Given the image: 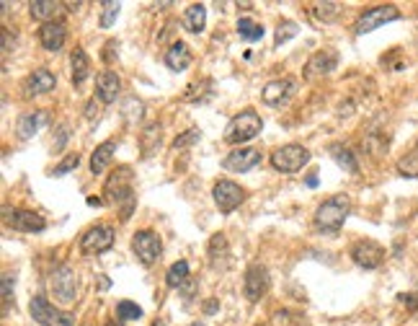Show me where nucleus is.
I'll return each instance as SVG.
<instances>
[{"mask_svg": "<svg viewBox=\"0 0 418 326\" xmlns=\"http://www.w3.org/2000/svg\"><path fill=\"white\" fill-rule=\"evenodd\" d=\"M106 197L114 205H122V220H129L137 202L135 192H132V168L119 166L117 171H111V176L106 181Z\"/></svg>", "mask_w": 418, "mask_h": 326, "instance_id": "obj_1", "label": "nucleus"}, {"mask_svg": "<svg viewBox=\"0 0 418 326\" xmlns=\"http://www.w3.org/2000/svg\"><path fill=\"white\" fill-rule=\"evenodd\" d=\"M349 212H351V199L346 194H336V197L325 199L323 205H318L312 220H315V228L323 230V233H336L346 223Z\"/></svg>", "mask_w": 418, "mask_h": 326, "instance_id": "obj_2", "label": "nucleus"}, {"mask_svg": "<svg viewBox=\"0 0 418 326\" xmlns=\"http://www.w3.org/2000/svg\"><path fill=\"white\" fill-rule=\"evenodd\" d=\"M261 127H263L261 117H258L253 109H245V111H240V114H235V117L230 119V125L225 129V143L243 148V143L256 138V135L261 132Z\"/></svg>", "mask_w": 418, "mask_h": 326, "instance_id": "obj_3", "label": "nucleus"}, {"mask_svg": "<svg viewBox=\"0 0 418 326\" xmlns=\"http://www.w3.org/2000/svg\"><path fill=\"white\" fill-rule=\"evenodd\" d=\"M310 163V150L297 145V143H289V145H282L272 153V166L282 174H297L302 168Z\"/></svg>", "mask_w": 418, "mask_h": 326, "instance_id": "obj_4", "label": "nucleus"}, {"mask_svg": "<svg viewBox=\"0 0 418 326\" xmlns=\"http://www.w3.org/2000/svg\"><path fill=\"white\" fill-rule=\"evenodd\" d=\"M398 19H400V13L395 6H374V8L359 13V19L354 21V34H357V37H364V34H370V31L379 29V26H385V24L398 21Z\"/></svg>", "mask_w": 418, "mask_h": 326, "instance_id": "obj_5", "label": "nucleus"}, {"mask_svg": "<svg viewBox=\"0 0 418 326\" xmlns=\"http://www.w3.org/2000/svg\"><path fill=\"white\" fill-rule=\"evenodd\" d=\"M132 251L137 254V259L145 264V267H153L158 262V257L163 254V241L158 236L155 230H137L135 236H132Z\"/></svg>", "mask_w": 418, "mask_h": 326, "instance_id": "obj_6", "label": "nucleus"}, {"mask_svg": "<svg viewBox=\"0 0 418 326\" xmlns=\"http://www.w3.org/2000/svg\"><path fill=\"white\" fill-rule=\"evenodd\" d=\"M212 199H214V205H217V210H220V212L230 215L233 210H238L245 202V189L238 187L235 181H227V179H222V181H217V184H214Z\"/></svg>", "mask_w": 418, "mask_h": 326, "instance_id": "obj_7", "label": "nucleus"}, {"mask_svg": "<svg viewBox=\"0 0 418 326\" xmlns=\"http://www.w3.org/2000/svg\"><path fill=\"white\" fill-rule=\"evenodd\" d=\"M29 311H31V316H34V321L41 326H73L75 324V318L70 316V314L59 311V308L52 306V303H47L44 298H31Z\"/></svg>", "mask_w": 418, "mask_h": 326, "instance_id": "obj_8", "label": "nucleus"}, {"mask_svg": "<svg viewBox=\"0 0 418 326\" xmlns=\"http://www.w3.org/2000/svg\"><path fill=\"white\" fill-rule=\"evenodd\" d=\"M114 241H117V230L114 228L96 226L80 238V251L86 257H96V254H104V251H108V248L114 246Z\"/></svg>", "mask_w": 418, "mask_h": 326, "instance_id": "obj_9", "label": "nucleus"}, {"mask_svg": "<svg viewBox=\"0 0 418 326\" xmlns=\"http://www.w3.org/2000/svg\"><path fill=\"white\" fill-rule=\"evenodd\" d=\"M49 290H52V296L57 303L62 306H70L75 296H78V277L70 267H59L55 275H52V282H49Z\"/></svg>", "mask_w": 418, "mask_h": 326, "instance_id": "obj_10", "label": "nucleus"}, {"mask_svg": "<svg viewBox=\"0 0 418 326\" xmlns=\"http://www.w3.org/2000/svg\"><path fill=\"white\" fill-rule=\"evenodd\" d=\"M3 217H6V226L19 230V233H41L44 230V217L34 210H3Z\"/></svg>", "mask_w": 418, "mask_h": 326, "instance_id": "obj_11", "label": "nucleus"}, {"mask_svg": "<svg viewBox=\"0 0 418 326\" xmlns=\"http://www.w3.org/2000/svg\"><path fill=\"white\" fill-rule=\"evenodd\" d=\"M351 259L361 269H377L385 262V248H382V244L372 241V238H361V241H357L351 246Z\"/></svg>", "mask_w": 418, "mask_h": 326, "instance_id": "obj_12", "label": "nucleus"}, {"mask_svg": "<svg viewBox=\"0 0 418 326\" xmlns=\"http://www.w3.org/2000/svg\"><path fill=\"white\" fill-rule=\"evenodd\" d=\"M261 163V150L256 148H235L230 150L222 159L225 171H233V174H245Z\"/></svg>", "mask_w": 418, "mask_h": 326, "instance_id": "obj_13", "label": "nucleus"}, {"mask_svg": "<svg viewBox=\"0 0 418 326\" xmlns=\"http://www.w3.org/2000/svg\"><path fill=\"white\" fill-rule=\"evenodd\" d=\"M269 290V272L261 264H251L245 269V282H243V293L248 300H261Z\"/></svg>", "mask_w": 418, "mask_h": 326, "instance_id": "obj_14", "label": "nucleus"}, {"mask_svg": "<svg viewBox=\"0 0 418 326\" xmlns=\"http://www.w3.org/2000/svg\"><path fill=\"white\" fill-rule=\"evenodd\" d=\"M294 93V80L292 78H279V80H272V83H266L261 91V99L263 104H269V107H284L287 101L292 99Z\"/></svg>", "mask_w": 418, "mask_h": 326, "instance_id": "obj_15", "label": "nucleus"}, {"mask_svg": "<svg viewBox=\"0 0 418 326\" xmlns=\"http://www.w3.org/2000/svg\"><path fill=\"white\" fill-rule=\"evenodd\" d=\"M57 86V78L49 73V70H34L31 75H26V80L21 83V93L31 99V96H39V93H49Z\"/></svg>", "mask_w": 418, "mask_h": 326, "instance_id": "obj_16", "label": "nucleus"}, {"mask_svg": "<svg viewBox=\"0 0 418 326\" xmlns=\"http://www.w3.org/2000/svg\"><path fill=\"white\" fill-rule=\"evenodd\" d=\"M336 65H339V57H336V52L321 50V52H315V55H310L307 65H305V70H302V75H305V78H315V75H328V73H333V70H336Z\"/></svg>", "mask_w": 418, "mask_h": 326, "instance_id": "obj_17", "label": "nucleus"}, {"mask_svg": "<svg viewBox=\"0 0 418 326\" xmlns=\"http://www.w3.org/2000/svg\"><path fill=\"white\" fill-rule=\"evenodd\" d=\"M37 34H39L41 47H44L47 52L62 50V44H65V39H68V29H65V24H59V21H49V24H41Z\"/></svg>", "mask_w": 418, "mask_h": 326, "instance_id": "obj_18", "label": "nucleus"}, {"mask_svg": "<svg viewBox=\"0 0 418 326\" xmlns=\"http://www.w3.org/2000/svg\"><path fill=\"white\" fill-rule=\"evenodd\" d=\"M119 91H122V80H119V75L114 73V70H104V73H98L96 93L104 104H114L117 96H119Z\"/></svg>", "mask_w": 418, "mask_h": 326, "instance_id": "obj_19", "label": "nucleus"}, {"mask_svg": "<svg viewBox=\"0 0 418 326\" xmlns=\"http://www.w3.org/2000/svg\"><path fill=\"white\" fill-rule=\"evenodd\" d=\"M119 143L117 140H106V143H101L93 153H91V171L93 174H104L108 168V163H111V159H114V153H117Z\"/></svg>", "mask_w": 418, "mask_h": 326, "instance_id": "obj_20", "label": "nucleus"}, {"mask_svg": "<svg viewBox=\"0 0 418 326\" xmlns=\"http://www.w3.org/2000/svg\"><path fill=\"white\" fill-rule=\"evenodd\" d=\"M166 65L168 70H173V73H184V70L191 65V50L186 47L184 42H173L166 52Z\"/></svg>", "mask_w": 418, "mask_h": 326, "instance_id": "obj_21", "label": "nucleus"}, {"mask_svg": "<svg viewBox=\"0 0 418 326\" xmlns=\"http://www.w3.org/2000/svg\"><path fill=\"white\" fill-rule=\"evenodd\" d=\"M388 148H390V132H385L382 127H372L367 132V138H364V150L370 156H374V159H379V156L388 153Z\"/></svg>", "mask_w": 418, "mask_h": 326, "instance_id": "obj_22", "label": "nucleus"}, {"mask_svg": "<svg viewBox=\"0 0 418 326\" xmlns=\"http://www.w3.org/2000/svg\"><path fill=\"white\" fill-rule=\"evenodd\" d=\"M70 68H73V86L78 89V86L86 83L88 75H91V60H88L83 47L73 50V55H70Z\"/></svg>", "mask_w": 418, "mask_h": 326, "instance_id": "obj_23", "label": "nucleus"}, {"mask_svg": "<svg viewBox=\"0 0 418 326\" xmlns=\"http://www.w3.org/2000/svg\"><path fill=\"white\" fill-rule=\"evenodd\" d=\"M44 122H47V114H44V111H31V114H23V117L19 119V125H16V135H19L21 140H31L41 129Z\"/></svg>", "mask_w": 418, "mask_h": 326, "instance_id": "obj_24", "label": "nucleus"}, {"mask_svg": "<svg viewBox=\"0 0 418 326\" xmlns=\"http://www.w3.org/2000/svg\"><path fill=\"white\" fill-rule=\"evenodd\" d=\"M59 8H62V3H52V0H34V3H29L31 19H39L44 21V24L55 21V13H57Z\"/></svg>", "mask_w": 418, "mask_h": 326, "instance_id": "obj_25", "label": "nucleus"}, {"mask_svg": "<svg viewBox=\"0 0 418 326\" xmlns=\"http://www.w3.org/2000/svg\"><path fill=\"white\" fill-rule=\"evenodd\" d=\"M186 26L194 31V34H202L207 26V8L202 3H194L186 8Z\"/></svg>", "mask_w": 418, "mask_h": 326, "instance_id": "obj_26", "label": "nucleus"}, {"mask_svg": "<svg viewBox=\"0 0 418 326\" xmlns=\"http://www.w3.org/2000/svg\"><path fill=\"white\" fill-rule=\"evenodd\" d=\"M168 287H184V282H189V262H175L173 267L166 272Z\"/></svg>", "mask_w": 418, "mask_h": 326, "instance_id": "obj_27", "label": "nucleus"}, {"mask_svg": "<svg viewBox=\"0 0 418 326\" xmlns=\"http://www.w3.org/2000/svg\"><path fill=\"white\" fill-rule=\"evenodd\" d=\"M339 3H310V13L323 24H331L339 16Z\"/></svg>", "mask_w": 418, "mask_h": 326, "instance_id": "obj_28", "label": "nucleus"}, {"mask_svg": "<svg viewBox=\"0 0 418 326\" xmlns=\"http://www.w3.org/2000/svg\"><path fill=\"white\" fill-rule=\"evenodd\" d=\"M331 153L336 156V163H339L341 168H346L349 174H357V171H359V163H357L354 153H351L349 148H343V145H333Z\"/></svg>", "mask_w": 418, "mask_h": 326, "instance_id": "obj_29", "label": "nucleus"}, {"mask_svg": "<svg viewBox=\"0 0 418 326\" xmlns=\"http://www.w3.org/2000/svg\"><path fill=\"white\" fill-rule=\"evenodd\" d=\"M398 174L406 179H418V150H410L398 159Z\"/></svg>", "mask_w": 418, "mask_h": 326, "instance_id": "obj_30", "label": "nucleus"}, {"mask_svg": "<svg viewBox=\"0 0 418 326\" xmlns=\"http://www.w3.org/2000/svg\"><path fill=\"white\" fill-rule=\"evenodd\" d=\"M238 34H240L245 42H258L263 37V26L251 19H240L238 21Z\"/></svg>", "mask_w": 418, "mask_h": 326, "instance_id": "obj_31", "label": "nucleus"}, {"mask_svg": "<svg viewBox=\"0 0 418 326\" xmlns=\"http://www.w3.org/2000/svg\"><path fill=\"white\" fill-rule=\"evenodd\" d=\"M117 316L119 321H137V318H142V308L137 306V303H132V300H119Z\"/></svg>", "mask_w": 418, "mask_h": 326, "instance_id": "obj_32", "label": "nucleus"}, {"mask_svg": "<svg viewBox=\"0 0 418 326\" xmlns=\"http://www.w3.org/2000/svg\"><path fill=\"white\" fill-rule=\"evenodd\" d=\"M158 145H160V127L153 125V127H147L145 132H142V156L147 159Z\"/></svg>", "mask_w": 418, "mask_h": 326, "instance_id": "obj_33", "label": "nucleus"}, {"mask_svg": "<svg viewBox=\"0 0 418 326\" xmlns=\"http://www.w3.org/2000/svg\"><path fill=\"white\" fill-rule=\"evenodd\" d=\"M272 326H302V316L289 308H282L272 316Z\"/></svg>", "mask_w": 418, "mask_h": 326, "instance_id": "obj_34", "label": "nucleus"}, {"mask_svg": "<svg viewBox=\"0 0 418 326\" xmlns=\"http://www.w3.org/2000/svg\"><path fill=\"white\" fill-rule=\"evenodd\" d=\"M297 31H300V26H297L294 21H282V24H279V29H276V39H274V44H276V47H282L284 42L292 39Z\"/></svg>", "mask_w": 418, "mask_h": 326, "instance_id": "obj_35", "label": "nucleus"}, {"mask_svg": "<svg viewBox=\"0 0 418 326\" xmlns=\"http://www.w3.org/2000/svg\"><path fill=\"white\" fill-rule=\"evenodd\" d=\"M119 10H122V6H119V3H101V26H104V29L114 26Z\"/></svg>", "mask_w": 418, "mask_h": 326, "instance_id": "obj_36", "label": "nucleus"}, {"mask_svg": "<svg viewBox=\"0 0 418 326\" xmlns=\"http://www.w3.org/2000/svg\"><path fill=\"white\" fill-rule=\"evenodd\" d=\"M78 166H80V156H78V153H73V156H65V159L59 161L52 174H55V176H65V174L75 171Z\"/></svg>", "mask_w": 418, "mask_h": 326, "instance_id": "obj_37", "label": "nucleus"}, {"mask_svg": "<svg viewBox=\"0 0 418 326\" xmlns=\"http://www.w3.org/2000/svg\"><path fill=\"white\" fill-rule=\"evenodd\" d=\"M199 138H202V132L196 127L191 129H186V132H181L178 138L173 140V148L175 150H181V148H189V145H194V143H199Z\"/></svg>", "mask_w": 418, "mask_h": 326, "instance_id": "obj_38", "label": "nucleus"}, {"mask_svg": "<svg viewBox=\"0 0 418 326\" xmlns=\"http://www.w3.org/2000/svg\"><path fill=\"white\" fill-rule=\"evenodd\" d=\"M220 254H227V238H225V233H214L209 238V257L217 259Z\"/></svg>", "mask_w": 418, "mask_h": 326, "instance_id": "obj_39", "label": "nucleus"}, {"mask_svg": "<svg viewBox=\"0 0 418 326\" xmlns=\"http://www.w3.org/2000/svg\"><path fill=\"white\" fill-rule=\"evenodd\" d=\"M13 303V277L3 275V311H8Z\"/></svg>", "mask_w": 418, "mask_h": 326, "instance_id": "obj_40", "label": "nucleus"}, {"mask_svg": "<svg viewBox=\"0 0 418 326\" xmlns=\"http://www.w3.org/2000/svg\"><path fill=\"white\" fill-rule=\"evenodd\" d=\"M117 52H119V44H117V39H108L106 42V47H104V50H101V60H104V62H114V57H117Z\"/></svg>", "mask_w": 418, "mask_h": 326, "instance_id": "obj_41", "label": "nucleus"}, {"mask_svg": "<svg viewBox=\"0 0 418 326\" xmlns=\"http://www.w3.org/2000/svg\"><path fill=\"white\" fill-rule=\"evenodd\" d=\"M0 39H3V44H0V52L3 55H10V50H13V44H16V39H13V34H10L8 29L0 31Z\"/></svg>", "mask_w": 418, "mask_h": 326, "instance_id": "obj_42", "label": "nucleus"}, {"mask_svg": "<svg viewBox=\"0 0 418 326\" xmlns=\"http://www.w3.org/2000/svg\"><path fill=\"white\" fill-rule=\"evenodd\" d=\"M398 300H403V303H406V308L416 311V308H418V290H416V293H408V296H400Z\"/></svg>", "mask_w": 418, "mask_h": 326, "instance_id": "obj_43", "label": "nucleus"}, {"mask_svg": "<svg viewBox=\"0 0 418 326\" xmlns=\"http://www.w3.org/2000/svg\"><path fill=\"white\" fill-rule=\"evenodd\" d=\"M65 143H68V127L62 125V127H57V143H55V150H62L65 148Z\"/></svg>", "mask_w": 418, "mask_h": 326, "instance_id": "obj_44", "label": "nucleus"}, {"mask_svg": "<svg viewBox=\"0 0 418 326\" xmlns=\"http://www.w3.org/2000/svg\"><path fill=\"white\" fill-rule=\"evenodd\" d=\"M217 311H220V303H217L214 298H209V300H205V314H207V316H214Z\"/></svg>", "mask_w": 418, "mask_h": 326, "instance_id": "obj_45", "label": "nucleus"}, {"mask_svg": "<svg viewBox=\"0 0 418 326\" xmlns=\"http://www.w3.org/2000/svg\"><path fill=\"white\" fill-rule=\"evenodd\" d=\"M88 205H91V208H101L104 202H101V197H88Z\"/></svg>", "mask_w": 418, "mask_h": 326, "instance_id": "obj_46", "label": "nucleus"}, {"mask_svg": "<svg viewBox=\"0 0 418 326\" xmlns=\"http://www.w3.org/2000/svg\"><path fill=\"white\" fill-rule=\"evenodd\" d=\"M65 8H70V10H78V8H80V3H65Z\"/></svg>", "mask_w": 418, "mask_h": 326, "instance_id": "obj_47", "label": "nucleus"}, {"mask_svg": "<svg viewBox=\"0 0 418 326\" xmlns=\"http://www.w3.org/2000/svg\"><path fill=\"white\" fill-rule=\"evenodd\" d=\"M150 326H166V321H160V318H155V321H153V324Z\"/></svg>", "mask_w": 418, "mask_h": 326, "instance_id": "obj_48", "label": "nucleus"}, {"mask_svg": "<svg viewBox=\"0 0 418 326\" xmlns=\"http://www.w3.org/2000/svg\"><path fill=\"white\" fill-rule=\"evenodd\" d=\"M106 326H124V321H119V324H117V321H108Z\"/></svg>", "mask_w": 418, "mask_h": 326, "instance_id": "obj_49", "label": "nucleus"}, {"mask_svg": "<svg viewBox=\"0 0 418 326\" xmlns=\"http://www.w3.org/2000/svg\"><path fill=\"white\" fill-rule=\"evenodd\" d=\"M191 326H205V324H199V321H196V324H191Z\"/></svg>", "mask_w": 418, "mask_h": 326, "instance_id": "obj_50", "label": "nucleus"}, {"mask_svg": "<svg viewBox=\"0 0 418 326\" xmlns=\"http://www.w3.org/2000/svg\"><path fill=\"white\" fill-rule=\"evenodd\" d=\"M416 150H418V143H416Z\"/></svg>", "mask_w": 418, "mask_h": 326, "instance_id": "obj_51", "label": "nucleus"}]
</instances>
